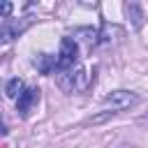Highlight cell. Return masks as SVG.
Returning <instances> with one entry per match:
<instances>
[{"label": "cell", "instance_id": "obj_1", "mask_svg": "<svg viewBox=\"0 0 148 148\" xmlns=\"http://www.w3.org/2000/svg\"><path fill=\"white\" fill-rule=\"evenodd\" d=\"M79 60V44L74 37H62L60 42V53H58V62H56V72H69L76 67Z\"/></svg>", "mask_w": 148, "mask_h": 148}, {"label": "cell", "instance_id": "obj_2", "mask_svg": "<svg viewBox=\"0 0 148 148\" xmlns=\"http://www.w3.org/2000/svg\"><path fill=\"white\" fill-rule=\"evenodd\" d=\"M58 86L65 90V92H74V90H83L88 86V74L83 67H74L69 72H60L58 74Z\"/></svg>", "mask_w": 148, "mask_h": 148}, {"label": "cell", "instance_id": "obj_3", "mask_svg": "<svg viewBox=\"0 0 148 148\" xmlns=\"http://www.w3.org/2000/svg\"><path fill=\"white\" fill-rule=\"evenodd\" d=\"M139 102V95L132 92V90H113L104 97V106H109L111 111H123V109H130Z\"/></svg>", "mask_w": 148, "mask_h": 148}, {"label": "cell", "instance_id": "obj_4", "mask_svg": "<svg viewBox=\"0 0 148 148\" xmlns=\"http://www.w3.org/2000/svg\"><path fill=\"white\" fill-rule=\"evenodd\" d=\"M37 102H39V88H25L23 92H21V97H18V102H16V111H18V116L21 118H28L30 116V111L37 106Z\"/></svg>", "mask_w": 148, "mask_h": 148}, {"label": "cell", "instance_id": "obj_5", "mask_svg": "<svg viewBox=\"0 0 148 148\" xmlns=\"http://www.w3.org/2000/svg\"><path fill=\"white\" fill-rule=\"evenodd\" d=\"M28 25H30V18H28V21H21V23H16L14 18H5V21H2V28H0V42H2V44L12 42V39L18 37Z\"/></svg>", "mask_w": 148, "mask_h": 148}, {"label": "cell", "instance_id": "obj_6", "mask_svg": "<svg viewBox=\"0 0 148 148\" xmlns=\"http://www.w3.org/2000/svg\"><path fill=\"white\" fill-rule=\"evenodd\" d=\"M56 62H58V58H51V56H46V53H42V56L35 58V65H37V69H39L42 74H51V72L56 69Z\"/></svg>", "mask_w": 148, "mask_h": 148}, {"label": "cell", "instance_id": "obj_7", "mask_svg": "<svg viewBox=\"0 0 148 148\" xmlns=\"http://www.w3.org/2000/svg\"><path fill=\"white\" fill-rule=\"evenodd\" d=\"M125 14L132 18L134 28H141V21H143V12H141V7H139L136 2H127V5H125Z\"/></svg>", "mask_w": 148, "mask_h": 148}, {"label": "cell", "instance_id": "obj_8", "mask_svg": "<svg viewBox=\"0 0 148 148\" xmlns=\"http://www.w3.org/2000/svg\"><path fill=\"white\" fill-rule=\"evenodd\" d=\"M21 92H23V81H21L18 76H16V79H9L7 86H5V95H7V97H16V95L21 97Z\"/></svg>", "mask_w": 148, "mask_h": 148}, {"label": "cell", "instance_id": "obj_9", "mask_svg": "<svg viewBox=\"0 0 148 148\" xmlns=\"http://www.w3.org/2000/svg\"><path fill=\"white\" fill-rule=\"evenodd\" d=\"M0 9H2V21H5V18H9V12H12V2H2V7H0Z\"/></svg>", "mask_w": 148, "mask_h": 148}]
</instances>
